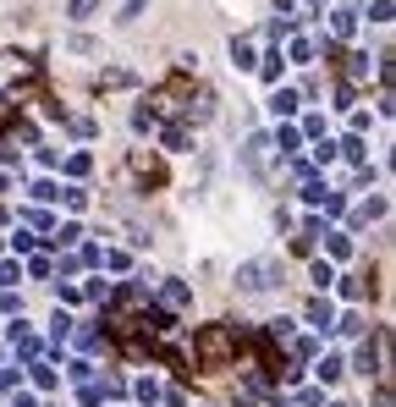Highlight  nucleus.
I'll return each mask as SVG.
<instances>
[{
    "label": "nucleus",
    "mask_w": 396,
    "mask_h": 407,
    "mask_svg": "<svg viewBox=\"0 0 396 407\" xmlns=\"http://www.w3.org/2000/svg\"><path fill=\"white\" fill-rule=\"evenodd\" d=\"M94 11V0H72V17H88Z\"/></svg>",
    "instance_id": "f257e3e1"
}]
</instances>
